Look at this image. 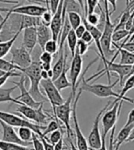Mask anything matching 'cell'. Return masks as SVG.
<instances>
[{"label": "cell", "instance_id": "52", "mask_svg": "<svg viewBox=\"0 0 134 150\" xmlns=\"http://www.w3.org/2000/svg\"><path fill=\"white\" fill-rule=\"evenodd\" d=\"M41 78L42 79H49V75H48V71L42 70L41 71Z\"/></svg>", "mask_w": 134, "mask_h": 150}, {"label": "cell", "instance_id": "48", "mask_svg": "<svg viewBox=\"0 0 134 150\" xmlns=\"http://www.w3.org/2000/svg\"><path fill=\"white\" fill-rule=\"evenodd\" d=\"M67 139H68V142H69L70 147H71V150H79L77 146H76V144H74V143L72 137H67Z\"/></svg>", "mask_w": 134, "mask_h": 150}, {"label": "cell", "instance_id": "25", "mask_svg": "<svg viewBox=\"0 0 134 150\" xmlns=\"http://www.w3.org/2000/svg\"><path fill=\"white\" fill-rule=\"evenodd\" d=\"M66 17H67L69 23H70V25H71L73 30H75L77 27H79L83 22V18H82V17L79 13L68 12V13H66Z\"/></svg>", "mask_w": 134, "mask_h": 150}, {"label": "cell", "instance_id": "34", "mask_svg": "<svg viewBox=\"0 0 134 150\" xmlns=\"http://www.w3.org/2000/svg\"><path fill=\"white\" fill-rule=\"evenodd\" d=\"M85 18L86 19V21L89 24L93 25V26H97L99 23V21H100L99 15L97 14V13H95V11L93 13H89V14H87Z\"/></svg>", "mask_w": 134, "mask_h": 150}, {"label": "cell", "instance_id": "43", "mask_svg": "<svg viewBox=\"0 0 134 150\" xmlns=\"http://www.w3.org/2000/svg\"><path fill=\"white\" fill-rule=\"evenodd\" d=\"M86 31V26L84 24H81L79 27H77L74 30V32H75V34H76V36H77L78 39H81Z\"/></svg>", "mask_w": 134, "mask_h": 150}, {"label": "cell", "instance_id": "50", "mask_svg": "<svg viewBox=\"0 0 134 150\" xmlns=\"http://www.w3.org/2000/svg\"><path fill=\"white\" fill-rule=\"evenodd\" d=\"M51 64H49V63H41V68L42 70H45V71H49L52 68H51Z\"/></svg>", "mask_w": 134, "mask_h": 150}, {"label": "cell", "instance_id": "29", "mask_svg": "<svg viewBox=\"0 0 134 150\" xmlns=\"http://www.w3.org/2000/svg\"><path fill=\"white\" fill-rule=\"evenodd\" d=\"M63 130L62 129L61 127V125H60V122H58V120H51L49 122H48V125L45 126V129H44V131L42 132L43 135H44V138H46V135L51 134V133H53L54 131H56V130Z\"/></svg>", "mask_w": 134, "mask_h": 150}, {"label": "cell", "instance_id": "40", "mask_svg": "<svg viewBox=\"0 0 134 150\" xmlns=\"http://www.w3.org/2000/svg\"><path fill=\"white\" fill-rule=\"evenodd\" d=\"M61 3V0H49V4H50V9L51 12L53 13V15L58 9V6Z\"/></svg>", "mask_w": 134, "mask_h": 150}, {"label": "cell", "instance_id": "10", "mask_svg": "<svg viewBox=\"0 0 134 150\" xmlns=\"http://www.w3.org/2000/svg\"><path fill=\"white\" fill-rule=\"evenodd\" d=\"M83 67V58L82 55L77 51H75V54L73 56V60L70 67V72H69V78L70 82L72 84V91L74 97H76V90L79 87V76L82 72Z\"/></svg>", "mask_w": 134, "mask_h": 150}, {"label": "cell", "instance_id": "20", "mask_svg": "<svg viewBox=\"0 0 134 150\" xmlns=\"http://www.w3.org/2000/svg\"><path fill=\"white\" fill-rule=\"evenodd\" d=\"M112 45L117 48V51L119 52V54H120V64H129V66H132L134 63V53L127 51L123 48L119 47L118 43L116 42H112Z\"/></svg>", "mask_w": 134, "mask_h": 150}, {"label": "cell", "instance_id": "33", "mask_svg": "<svg viewBox=\"0 0 134 150\" xmlns=\"http://www.w3.org/2000/svg\"><path fill=\"white\" fill-rule=\"evenodd\" d=\"M129 35V31L127 30H115L113 32L112 35V42H119L121 40H125L127 36Z\"/></svg>", "mask_w": 134, "mask_h": 150}, {"label": "cell", "instance_id": "45", "mask_svg": "<svg viewBox=\"0 0 134 150\" xmlns=\"http://www.w3.org/2000/svg\"><path fill=\"white\" fill-rule=\"evenodd\" d=\"M131 123H134V109H132L130 110V112L129 113V116H128V121L125 125H131Z\"/></svg>", "mask_w": 134, "mask_h": 150}, {"label": "cell", "instance_id": "54", "mask_svg": "<svg viewBox=\"0 0 134 150\" xmlns=\"http://www.w3.org/2000/svg\"><path fill=\"white\" fill-rule=\"evenodd\" d=\"M79 4H80V6H82V8L85 10V6H84V0H76Z\"/></svg>", "mask_w": 134, "mask_h": 150}, {"label": "cell", "instance_id": "22", "mask_svg": "<svg viewBox=\"0 0 134 150\" xmlns=\"http://www.w3.org/2000/svg\"><path fill=\"white\" fill-rule=\"evenodd\" d=\"M67 70H68V67H65V68L63 69L62 74L58 76V78L53 81L55 87L58 88V90H60V91L62 90V89H65L67 88L72 87V84H71V82H70V80L68 79V77L66 76Z\"/></svg>", "mask_w": 134, "mask_h": 150}, {"label": "cell", "instance_id": "36", "mask_svg": "<svg viewBox=\"0 0 134 150\" xmlns=\"http://www.w3.org/2000/svg\"><path fill=\"white\" fill-rule=\"evenodd\" d=\"M32 146H33L34 150H45L41 138L39 137V135L36 134L35 133L33 134V137H32Z\"/></svg>", "mask_w": 134, "mask_h": 150}, {"label": "cell", "instance_id": "55", "mask_svg": "<svg viewBox=\"0 0 134 150\" xmlns=\"http://www.w3.org/2000/svg\"><path fill=\"white\" fill-rule=\"evenodd\" d=\"M134 74V63H133V64L131 66V71H130V75H129V77L131 76V75H133Z\"/></svg>", "mask_w": 134, "mask_h": 150}, {"label": "cell", "instance_id": "14", "mask_svg": "<svg viewBox=\"0 0 134 150\" xmlns=\"http://www.w3.org/2000/svg\"><path fill=\"white\" fill-rule=\"evenodd\" d=\"M0 125H1V128H2V139L1 140L9 142V143H13V144L24 146H29V143L22 141L20 138L18 134L15 132L13 126L6 123L1 119H0Z\"/></svg>", "mask_w": 134, "mask_h": 150}, {"label": "cell", "instance_id": "53", "mask_svg": "<svg viewBox=\"0 0 134 150\" xmlns=\"http://www.w3.org/2000/svg\"><path fill=\"white\" fill-rule=\"evenodd\" d=\"M134 5V0H131V1L130 2V4H128V5H126V8H125V10L126 11H128V10H130L131 11V8H132V6Z\"/></svg>", "mask_w": 134, "mask_h": 150}, {"label": "cell", "instance_id": "4", "mask_svg": "<svg viewBox=\"0 0 134 150\" xmlns=\"http://www.w3.org/2000/svg\"><path fill=\"white\" fill-rule=\"evenodd\" d=\"M0 119L4 121L6 123L13 126V127H28L31 129L32 131L39 135V137H44V135L42 132L45 129V126L43 125H39L35 122H32L29 120H27L24 117H21L20 114H14V113H8V112H5L0 110Z\"/></svg>", "mask_w": 134, "mask_h": 150}, {"label": "cell", "instance_id": "38", "mask_svg": "<svg viewBox=\"0 0 134 150\" xmlns=\"http://www.w3.org/2000/svg\"><path fill=\"white\" fill-rule=\"evenodd\" d=\"M53 13L51 12V9L48 8V10L41 17V22H42L43 24L47 25V26H50L51 21H52V18H53Z\"/></svg>", "mask_w": 134, "mask_h": 150}, {"label": "cell", "instance_id": "8", "mask_svg": "<svg viewBox=\"0 0 134 150\" xmlns=\"http://www.w3.org/2000/svg\"><path fill=\"white\" fill-rule=\"evenodd\" d=\"M83 91L79 88L78 92L76 93L75 99L73 101V110H72V116H73V122H74V135H75V139H76V146H77L79 150H89L88 146V143L86 137L83 134L78 120H77V112H76V109H77V103L80 99V96L82 94Z\"/></svg>", "mask_w": 134, "mask_h": 150}, {"label": "cell", "instance_id": "21", "mask_svg": "<svg viewBox=\"0 0 134 150\" xmlns=\"http://www.w3.org/2000/svg\"><path fill=\"white\" fill-rule=\"evenodd\" d=\"M17 112L20 116L26 118L27 120L32 122H35L36 116H37V109L21 104V105H18L17 107Z\"/></svg>", "mask_w": 134, "mask_h": 150}, {"label": "cell", "instance_id": "12", "mask_svg": "<svg viewBox=\"0 0 134 150\" xmlns=\"http://www.w3.org/2000/svg\"><path fill=\"white\" fill-rule=\"evenodd\" d=\"M26 79H27V76L25 75H22L20 76V80L18 82H14V81L12 82L20 90V94L16 98V100L20 101L21 104H23V105H26V106L34 108V109H38L43 102L36 101L32 98V96L29 94V90L27 89V86H26Z\"/></svg>", "mask_w": 134, "mask_h": 150}, {"label": "cell", "instance_id": "5", "mask_svg": "<svg viewBox=\"0 0 134 150\" xmlns=\"http://www.w3.org/2000/svg\"><path fill=\"white\" fill-rule=\"evenodd\" d=\"M75 98L74 97L73 93L69 95L68 99L65 101V103H62V105L58 106L56 108L55 113H54V118L56 120H59L60 122H62L65 128L66 129V134L67 137H72L73 136V131L71 128V114H72V103Z\"/></svg>", "mask_w": 134, "mask_h": 150}, {"label": "cell", "instance_id": "37", "mask_svg": "<svg viewBox=\"0 0 134 150\" xmlns=\"http://www.w3.org/2000/svg\"><path fill=\"white\" fill-rule=\"evenodd\" d=\"M88 47H89V45L87 43H86L84 41H82L81 39H79L78 42H77V46H76V50L75 51H77L78 53L80 54V55L83 56L87 52Z\"/></svg>", "mask_w": 134, "mask_h": 150}, {"label": "cell", "instance_id": "18", "mask_svg": "<svg viewBox=\"0 0 134 150\" xmlns=\"http://www.w3.org/2000/svg\"><path fill=\"white\" fill-rule=\"evenodd\" d=\"M59 58L54 64V66L53 67V81L58 78V76L62 74L63 69L66 67V54H65V50L59 51Z\"/></svg>", "mask_w": 134, "mask_h": 150}, {"label": "cell", "instance_id": "16", "mask_svg": "<svg viewBox=\"0 0 134 150\" xmlns=\"http://www.w3.org/2000/svg\"><path fill=\"white\" fill-rule=\"evenodd\" d=\"M37 36H38V44L40 45L41 51L43 52L45 44L53 39V34L50 26L43 24L41 21L37 25Z\"/></svg>", "mask_w": 134, "mask_h": 150}, {"label": "cell", "instance_id": "17", "mask_svg": "<svg viewBox=\"0 0 134 150\" xmlns=\"http://www.w3.org/2000/svg\"><path fill=\"white\" fill-rule=\"evenodd\" d=\"M133 128H134V123H131V125H125L123 126V128L121 129L119 133L118 134L116 139L114 140V150L119 149L120 146L122 145L124 142H126L128 137L130 136Z\"/></svg>", "mask_w": 134, "mask_h": 150}, {"label": "cell", "instance_id": "31", "mask_svg": "<svg viewBox=\"0 0 134 150\" xmlns=\"http://www.w3.org/2000/svg\"><path fill=\"white\" fill-rule=\"evenodd\" d=\"M63 134H65V130H60V129L56 130V131L49 134V136L46 137L45 139L49 143H51V144L54 146L56 143H58L63 137Z\"/></svg>", "mask_w": 134, "mask_h": 150}, {"label": "cell", "instance_id": "42", "mask_svg": "<svg viewBox=\"0 0 134 150\" xmlns=\"http://www.w3.org/2000/svg\"><path fill=\"white\" fill-rule=\"evenodd\" d=\"M119 47L123 48L129 52H131V53H134V41L133 42H128L126 43H120L118 44Z\"/></svg>", "mask_w": 134, "mask_h": 150}, {"label": "cell", "instance_id": "30", "mask_svg": "<svg viewBox=\"0 0 134 150\" xmlns=\"http://www.w3.org/2000/svg\"><path fill=\"white\" fill-rule=\"evenodd\" d=\"M0 70L5 72H11V71H20V68L16 64H14L11 61H8L4 58H0Z\"/></svg>", "mask_w": 134, "mask_h": 150}, {"label": "cell", "instance_id": "26", "mask_svg": "<svg viewBox=\"0 0 134 150\" xmlns=\"http://www.w3.org/2000/svg\"><path fill=\"white\" fill-rule=\"evenodd\" d=\"M0 150H34V148L0 140Z\"/></svg>", "mask_w": 134, "mask_h": 150}, {"label": "cell", "instance_id": "35", "mask_svg": "<svg viewBox=\"0 0 134 150\" xmlns=\"http://www.w3.org/2000/svg\"><path fill=\"white\" fill-rule=\"evenodd\" d=\"M22 76V74L18 73L17 71H11V72L6 73L4 76H0V88H1L3 85L8 80V78H10L12 76Z\"/></svg>", "mask_w": 134, "mask_h": 150}, {"label": "cell", "instance_id": "9", "mask_svg": "<svg viewBox=\"0 0 134 150\" xmlns=\"http://www.w3.org/2000/svg\"><path fill=\"white\" fill-rule=\"evenodd\" d=\"M109 105H111V102H107V105L100 110V112L98 113L97 117H95L94 123H93L92 130H91V132L89 133L88 138H87V143H88L89 148L98 149L102 146V135H101L100 131H99V122H101L102 115L104 114V112L107 110V108Z\"/></svg>", "mask_w": 134, "mask_h": 150}, {"label": "cell", "instance_id": "28", "mask_svg": "<svg viewBox=\"0 0 134 150\" xmlns=\"http://www.w3.org/2000/svg\"><path fill=\"white\" fill-rule=\"evenodd\" d=\"M33 134H34V132L32 130L28 127H20L18 130V134L20 136V138L22 141L27 142V143H29V142L32 143Z\"/></svg>", "mask_w": 134, "mask_h": 150}, {"label": "cell", "instance_id": "41", "mask_svg": "<svg viewBox=\"0 0 134 150\" xmlns=\"http://www.w3.org/2000/svg\"><path fill=\"white\" fill-rule=\"evenodd\" d=\"M81 40L82 41H84L86 43H87L88 45H90L93 42H94V39H93V36H92V34L89 32L87 30H86V31L84 33V35L82 36V38H81Z\"/></svg>", "mask_w": 134, "mask_h": 150}, {"label": "cell", "instance_id": "56", "mask_svg": "<svg viewBox=\"0 0 134 150\" xmlns=\"http://www.w3.org/2000/svg\"><path fill=\"white\" fill-rule=\"evenodd\" d=\"M6 73H8V72H5V71H3V70H0V76H4Z\"/></svg>", "mask_w": 134, "mask_h": 150}, {"label": "cell", "instance_id": "39", "mask_svg": "<svg viewBox=\"0 0 134 150\" xmlns=\"http://www.w3.org/2000/svg\"><path fill=\"white\" fill-rule=\"evenodd\" d=\"M39 59H40L41 63H49V64H52L53 54H51L50 53H47V52L43 51L42 53L41 54Z\"/></svg>", "mask_w": 134, "mask_h": 150}, {"label": "cell", "instance_id": "11", "mask_svg": "<svg viewBox=\"0 0 134 150\" xmlns=\"http://www.w3.org/2000/svg\"><path fill=\"white\" fill-rule=\"evenodd\" d=\"M48 8L47 6H41L38 5H26V6H16L13 8H0V11L9 12L11 14H18L22 16L33 17V18H41L44 13H45Z\"/></svg>", "mask_w": 134, "mask_h": 150}, {"label": "cell", "instance_id": "57", "mask_svg": "<svg viewBox=\"0 0 134 150\" xmlns=\"http://www.w3.org/2000/svg\"><path fill=\"white\" fill-rule=\"evenodd\" d=\"M133 41H134V34H133V35H132V37L130 39V41H129V42H133Z\"/></svg>", "mask_w": 134, "mask_h": 150}, {"label": "cell", "instance_id": "51", "mask_svg": "<svg viewBox=\"0 0 134 150\" xmlns=\"http://www.w3.org/2000/svg\"><path fill=\"white\" fill-rule=\"evenodd\" d=\"M132 141H134V128L132 129V131H131L130 136H129V137H128V139L126 140V143H130V142H132Z\"/></svg>", "mask_w": 134, "mask_h": 150}, {"label": "cell", "instance_id": "47", "mask_svg": "<svg viewBox=\"0 0 134 150\" xmlns=\"http://www.w3.org/2000/svg\"><path fill=\"white\" fill-rule=\"evenodd\" d=\"M107 3H109L112 6V10L110 11V14H112L113 12L116 11L117 9V1L118 0H107Z\"/></svg>", "mask_w": 134, "mask_h": 150}, {"label": "cell", "instance_id": "7", "mask_svg": "<svg viewBox=\"0 0 134 150\" xmlns=\"http://www.w3.org/2000/svg\"><path fill=\"white\" fill-rule=\"evenodd\" d=\"M123 101L125 100L118 101L115 104H112L111 102V109L105 112L104 114L102 115L101 122H102V126H103V134H102L103 137H106L107 134L109 133V131H111L116 126Z\"/></svg>", "mask_w": 134, "mask_h": 150}, {"label": "cell", "instance_id": "19", "mask_svg": "<svg viewBox=\"0 0 134 150\" xmlns=\"http://www.w3.org/2000/svg\"><path fill=\"white\" fill-rule=\"evenodd\" d=\"M21 30H20L18 31H17L16 33L12 36L10 39H8V41L0 42V58H3L4 56L7 55L8 53H10V51H11L12 47H13L16 40L18 39V37L20 36V34L21 33Z\"/></svg>", "mask_w": 134, "mask_h": 150}, {"label": "cell", "instance_id": "32", "mask_svg": "<svg viewBox=\"0 0 134 150\" xmlns=\"http://www.w3.org/2000/svg\"><path fill=\"white\" fill-rule=\"evenodd\" d=\"M44 51L50 53L51 54H55L57 51H59V43L57 41H54L53 39L50 40L44 46Z\"/></svg>", "mask_w": 134, "mask_h": 150}, {"label": "cell", "instance_id": "44", "mask_svg": "<svg viewBox=\"0 0 134 150\" xmlns=\"http://www.w3.org/2000/svg\"><path fill=\"white\" fill-rule=\"evenodd\" d=\"M115 129H116V126H115L110 133V136H109V150H114V134H115Z\"/></svg>", "mask_w": 134, "mask_h": 150}, {"label": "cell", "instance_id": "6", "mask_svg": "<svg viewBox=\"0 0 134 150\" xmlns=\"http://www.w3.org/2000/svg\"><path fill=\"white\" fill-rule=\"evenodd\" d=\"M40 87L44 91V94H45L46 98L49 100V102L52 105L54 116L56 108L62 105V103H65V100L61 95L60 90H58V88L55 87L53 81L51 78H49V79H41Z\"/></svg>", "mask_w": 134, "mask_h": 150}, {"label": "cell", "instance_id": "27", "mask_svg": "<svg viewBox=\"0 0 134 150\" xmlns=\"http://www.w3.org/2000/svg\"><path fill=\"white\" fill-rule=\"evenodd\" d=\"M66 5V12H76L79 13L80 15L84 14L85 17V10L82 8L80 4L76 0H65Z\"/></svg>", "mask_w": 134, "mask_h": 150}, {"label": "cell", "instance_id": "15", "mask_svg": "<svg viewBox=\"0 0 134 150\" xmlns=\"http://www.w3.org/2000/svg\"><path fill=\"white\" fill-rule=\"evenodd\" d=\"M36 44H38L37 26H29L23 29V40L22 46L26 48L31 54Z\"/></svg>", "mask_w": 134, "mask_h": 150}, {"label": "cell", "instance_id": "46", "mask_svg": "<svg viewBox=\"0 0 134 150\" xmlns=\"http://www.w3.org/2000/svg\"><path fill=\"white\" fill-rule=\"evenodd\" d=\"M63 149V137L53 146V150H62Z\"/></svg>", "mask_w": 134, "mask_h": 150}, {"label": "cell", "instance_id": "23", "mask_svg": "<svg viewBox=\"0 0 134 150\" xmlns=\"http://www.w3.org/2000/svg\"><path fill=\"white\" fill-rule=\"evenodd\" d=\"M18 87H12L9 88H0V103L2 102H11V103H15L18 105H21V103L17 100L16 99H13L11 97V93L17 88Z\"/></svg>", "mask_w": 134, "mask_h": 150}, {"label": "cell", "instance_id": "49", "mask_svg": "<svg viewBox=\"0 0 134 150\" xmlns=\"http://www.w3.org/2000/svg\"><path fill=\"white\" fill-rule=\"evenodd\" d=\"M89 150H107L106 147V137L102 136V146L98 149H93V148H89Z\"/></svg>", "mask_w": 134, "mask_h": 150}, {"label": "cell", "instance_id": "1", "mask_svg": "<svg viewBox=\"0 0 134 150\" xmlns=\"http://www.w3.org/2000/svg\"><path fill=\"white\" fill-rule=\"evenodd\" d=\"M41 63L40 59L32 60V63L29 67L22 68L20 72L25 75L30 83V88L29 89V94L32 96L33 99L38 102H46L48 101L47 98L41 92L40 84L41 81Z\"/></svg>", "mask_w": 134, "mask_h": 150}, {"label": "cell", "instance_id": "13", "mask_svg": "<svg viewBox=\"0 0 134 150\" xmlns=\"http://www.w3.org/2000/svg\"><path fill=\"white\" fill-rule=\"evenodd\" d=\"M10 54H11V62L20 67V70L22 68H26L29 67L31 63H32L31 54L23 46L12 48L10 51Z\"/></svg>", "mask_w": 134, "mask_h": 150}, {"label": "cell", "instance_id": "3", "mask_svg": "<svg viewBox=\"0 0 134 150\" xmlns=\"http://www.w3.org/2000/svg\"><path fill=\"white\" fill-rule=\"evenodd\" d=\"M104 3V26L103 30H102V37H101V46L104 52V55L107 61H109V58L115 54V50L111 49L112 45V35L114 32V29L116 27L117 22H112L110 19V11L108 8V3L107 0H103Z\"/></svg>", "mask_w": 134, "mask_h": 150}, {"label": "cell", "instance_id": "24", "mask_svg": "<svg viewBox=\"0 0 134 150\" xmlns=\"http://www.w3.org/2000/svg\"><path fill=\"white\" fill-rule=\"evenodd\" d=\"M79 39L76 36L74 30H72L69 32V34L66 38V42H67V45L69 47V50L71 52L72 56L74 55L75 54V50H76V46H77V42H78Z\"/></svg>", "mask_w": 134, "mask_h": 150}, {"label": "cell", "instance_id": "2", "mask_svg": "<svg viewBox=\"0 0 134 150\" xmlns=\"http://www.w3.org/2000/svg\"><path fill=\"white\" fill-rule=\"evenodd\" d=\"M98 60V58H95V60L90 62L86 68L85 69L84 73L82 74L81 76V86H79V88L82 91H86V92L92 93L95 96H97L98 98H110V97H115L116 99H119V93L115 92L113 90V88L119 82V79H117L113 84H108V85H103V84H89L86 79V73L87 72V70L90 68L92 64L97 62Z\"/></svg>", "mask_w": 134, "mask_h": 150}]
</instances>
